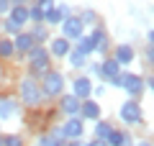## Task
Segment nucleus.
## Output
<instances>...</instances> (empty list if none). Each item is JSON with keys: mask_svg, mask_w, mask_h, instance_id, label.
I'll list each match as a JSON object with an SVG mask.
<instances>
[{"mask_svg": "<svg viewBox=\"0 0 154 146\" xmlns=\"http://www.w3.org/2000/svg\"><path fill=\"white\" fill-rule=\"evenodd\" d=\"M110 131H113V126L108 123V120H98V126H95V138L98 141H105L110 136Z\"/></svg>", "mask_w": 154, "mask_h": 146, "instance_id": "nucleus-20", "label": "nucleus"}, {"mask_svg": "<svg viewBox=\"0 0 154 146\" xmlns=\"http://www.w3.org/2000/svg\"><path fill=\"white\" fill-rule=\"evenodd\" d=\"M36 5H38V11L44 13V16H46L49 11H54V8H57V5H54V0H38Z\"/></svg>", "mask_w": 154, "mask_h": 146, "instance_id": "nucleus-27", "label": "nucleus"}, {"mask_svg": "<svg viewBox=\"0 0 154 146\" xmlns=\"http://www.w3.org/2000/svg\"><path fill=\"white\" fill-rule=\"evenodd\" d=\"M11 5H26V0H11Z\"/></svg>", "mask_w": 154, "mask_h": 146, "instance_id": "nucleus-37", "label": "nucleus"}, {"mask_svg": "<svg viewBox=\"0 0 154 146\" xmlns=\"http://www.w3.org/2000/svg\"><path fill=\"white\" fill-rule=\"evenodd\" d=\"M49 56H57V59H64L67 54L72 51V41H67L64 36H57V38H51L49 41Z\"/></svg>", "mask_w": 154, "mask_h": 146, "instance_id": "nucleus-8", "label": "nucleus"}, {"mask_svg": "<svg viewBox=\"0 0 154 146\" xmlns=\"http://www.w3.org/2000/svg\"><path fill=\"white\" fill-rule=\"evenodd\" d=\"M152 59H154V54H152V46H146V62L152 64Z\"/></svg>", "mask_w": 154, "mask_h": 146, "instance_id": "nucleus-36", "label": "nucleus"}, {"mask_svg": "<svg viewBox=\"0 0 154 146\" xmlns=\"http://www.w3.org/2000/svg\"><path fill=\"white\" fill-rule=\"evenodd\" d=\"M88 36L93 38V44H95V51H100V54H105V51H108L110 41H108V33H105L103 28H93V31H90Z\"/></svg>", "mask_w": 154, "mask_h": 146, "instance_id": "nucleus-15", "label": "nucleus"}, {"mask_svg": "<svg viewBox=\"0 0 154 146\" xmlns=\"http://www.w3.org/2000/svg\"><path fill=\"white\" fill-rule=\"evenodd\" d=\"M110 85L126 90L128 95H131V100H136L139 95H144V77L134 75V72H118V77H113Z\"/></svg>", "mask_w": 154, "mask_h": 146, "instance_id": "nucleus-3", "label": "nucleus"}, {"mask_svg": "<svg viewBox=\"0 0 154 146\" xmlns=\"http://www.w3.org/2000/svg\"><path fill=\"white\" fill-rule=\"evenodd\" d=\"M28 21H33V23H44V13L38 11V5L28 8Z\"/></svg>", "mask_w": 154, "mask_h": 146, "instance_id": "nucleus-26", "label": "nucleus"}, {"mask_svg": "<svg viewBox=\"0 0 154 146\" xmlns=\"http://www.w3.org/2000/svg\"><path fill=\"white\" fill-rule=\"evenodd\" d=\"M31 38L38 44V46H41L44 41H49V26H44V23H36V26H33V31H31Z\"/></svg>", "mask_w": 154, "mask_h": 146, "instance_id": "nucleus-18", "label": "nucleus"}, {"mask_svg": "<svg viewBox=\"0 0 154 146\" xmlns=\"http://www.w3.org/2000/svg\"><path fill=\"white\" fill-rule=\"evenodd\" d=\"M59 26H62V36H64L67 41H77L80 36H85V26H82V21H80L77 16L64 18Z\"/></svg>", "mask_w": 154, "mask_h": 146, "instance_id": "nucleus-6", "label": "nucleus"}, {"mask_svg": "<svg viewBox=\"0 0 154 146\" xmlns=\"http://www.w3.org/2000/svg\"><path fill=\"white\" fill-rule=\"evenodd\" d=\"M77 51H82V54L85 56H90V54H93V51H95V44H93V38H90V36H80V38H77Z\"/></svg>", "mask_w": 154, "mask_h": 146, "instance_id": "nucleus-19", "label": "nucleus"}, {"mask_svg": "<svg viewBox=\"0 0 154 146\" xmlns=\"http://www.w3.org/2000/svg\"><path fill=\"white\" fill-rule=\"evenodd\" d=\"M0 28H3V31H5V33H11V36H16V33H21V31H23V28L18 26V23H13L11 18H5V21H3V26H0Z\"/></svg>", "mask_w": 154, "mask_h": 146, "instance_id": "nucleus-24", "label": "nucleus"}, {"mask_svg": "<svg viewBox=\"0 0 154 146\" xmlns=\"http://www.w3.org/2000/svg\"><path fill=\"white\" fill-rule=\"evenodd\" d=\"M59 128H62L64 141H80L85 136V120L80 118V115H75V118H67Z\"/></svg>", "mask_w": 154, "mask_h": 146, "instance_id": "nucleus-5", "label": "nucleus"}, {"mask_svg": "<svg viewBox=\"0 0 154 146\" xmlns=\"http://www.w3.org/2000/svg\"><path fill=\"white\" fill-rule=\"evenodd\" d=\"M38 146H62L59 141H54L49 133H44V136H38Z\"/></svg>", "mask_w": 154, "mask_h": 146, "instance_id": "nucleus-28", "label": "nucleus"}, {"mask_svg": "<svg viewBox=\"0 0 154 146\" xmlns=\"http://www.w3.org/2000/svg\"><path fill=\"white\" fill-rule=\"evenodd\" d=\"M95 11H82V16H80V21H82V26H88V23H95Z\"/></svg>", "mask_w": 154, "mask_h": 146, "instance_id": "nucleus-29", "label": "nucleus"}, {"mask_svg": "<svg viewBox=\"0 0 154 146\" xmlns=\"http://www.w3.org/2000/svg\"><path fill=\"white\" fill-rule=\"evenodd\" d=\"M0 26H3V21H0Z\"/></svg>", "mask_w": 154, "mask_h": 146, "instance_id": "nucleus-39", "label": "nucleus"}, {"mask_svg": "<svg viewBox=\"0 0 154 146\" xmlns=\"http://www.w3.org/2000/svg\"><path fill=\"white\" fill-rule=\"evenodd\" d=\"M136 146H152V141H139Z\"/></svg>", "mask_w": 154, "mask_h": 146, "instance_id": "nucleus-38", "label": "nucleus"}, {"mask_svg": "<svg viewBox=\"0 0 154 146\" xmlns=\"http://www.w3.org/2000/svg\"><path fill=\"white\" fill-rule=\"evenodd\" d=\"M118 118H121L126 126H139L141 118H144V110H141V105H139V100H126V103H121Z\"/></svg>", "mask_w": 154, "mask_h": 146, "instance_id": "nucleus-4", "label": "nucleus"}, {"mask_svg": "<svg viewBox=\"0 0 154 146\" xmlns=\"http://www.w3.org/2000/svg\"><path fill=\"white\" fill-rule=\"evenodd\" d=\"M67 62H69L72 69H82V67H88V56H85L82 51H77V49H72L69 54H67Z\"/></svg>", "mask_w": 154, "mask_h": 146, "instance_id": "nucleus-17", "label": "nucleus"}, {"mask_svg": "<svg viewBox=\"0 0 154 146\" xmlns=\"http://www.w3.org/2000/svg\"><path fill=\"white\" fill-rule=\"evenodd\" d=\"M134 56H136V54H134L131 44H118V46H116V56H113V59H116V64H118V67H121V64H123V67L131 64Z\"/></svg>", "mask_w": 154, "mask_h": 146, "instance_id": "nucleus-14", "label": "nucleus"}, {"mask_svg": "<svg viewBox=\"0 0 154 146\" xmlns=\"http://www.w3.org/2000/svg\"><path fill=\"white\" fill-rule=\"evenodd\" d=\"M105 144H108V146H123V131L113 128V131H110V136L105 138Z\"/></svg>", "mask_w": 154, "mask_h": 146, "instance_id": "nucleus-23", "label": "nucleus"}, {"mask_svg": "<svg viewBox=\"0 0 154 146\" xmlns=\"http://www.w3.org/2000/svg\"><path fill=\"white\" fill-rule=\"evenodd\" d=\"M0 146H23V136H21V133L0 136Z\"/></svg>", "mask_w": 154, "mask_h": 146, "instance_id": "nucleus-21", "label": "nucleus"}, {"mask_svg": "<svg viewBox=\"0 0 154 146\" xmlns=\"http://www.w3.org/2000/svg\"><path fill=\"white\" fill-rule=\"evenodd\" d=\"M11 11V0H0V16H8Z\"/></svg>", "mask_w": 154, "mask_h": 146, "instance_id": "nucleus-31", "label": "nucleus"}, {"mask_svg": "<svg viewBox=\"0 0 154 146\" xmlns=\"http://www.w3.org/2000/svg\"><path fill=\"white\" fill-rule=\"evenodd\" d=\"M59 23H62V16L57 13V8H54V11H49V13L44 16V26H59Z\"/></svg>", "mask_w": 154, "mask_h": 146, "instance_id": "nucleus-25", "label": "nucleus"}, {"mask_svg": "<svg viewBox=\"0 0 154 146\" xmlns=\"http://www.w3.org/2000/svg\"><path fill=\"white\" fill-rule=\"evenodd\" d=\"M59 110L67 115V118H75V115H80V100H77L75 95H59Z\"/></svg>", "mask_w": 154, "mask_h": 146, "instance_id": "nucleus-10", "label": "nucleus"}, {"mask_svg": "<svg viewBox=\"0 0 154 146\" xmlns=\"http://www.w3.org/2000/svg\"><path fill=\"white\" fill-rule=\"evenodd\" d=\"M152 44H154V31L149 28V31H146V46H152Z\"/></svg>", "mask_w": 154, "mask_h": 146, "instance_id": "nucleus-32", "label": "nucleus"}, {"mask_svg": "<svg viewBox=\"0 0 154 146\" xmlns=\"http://www.w3.org/2000/svg\"><path fill=\"white\" fill-rule=\"evenodd\" d=\"M118 72H121V67L116 64V59H105V62H100V64H98V69H95V75H98L100 80L110 82L113 77H118Z\"/></svg>", "mask_w": 154, "mask_h": 146, "instance_id": "nucleus-11", "label": "nucleus"}, {"mask_svg": "<svg viewBox=\"0 0 154 146\" xmlns=\"http://www.w3.org/2000/svg\"><path fill=\"white\" fill-rule=\"evenodd\" d=\"M57 13H59V16H62V21H64V18H69V16H72V8L62 3V5H57Z\"/></svg>", "mask_w": 154, "mask_h": 146, "instance_id": "nucleus-30", "label": "nucleus"}, {"mask_svg": "<svg viewBox=\"0 0 154 146\" xmlns=\"http://www.w3.org/2000/svg\"><path fill=\"white\" fill-rule=\"evenodd\" d=\"M8 18L23 28V23H28V8H26V5H11V11H8Z\"/></svg>", "mask_w": 154, "mask_h": 146, "instance_id": "nucleus-16", "label": "nucleus"}, {"mask_svg": "<svg viewBox=\"0 0 154 146\" xmlns=\"http://www.w3.org/2000/svg\"><path fill=\"white\" fill-rule=\"evenodd\" d=\"M80 118L82 120H98L100 118V105L95 103V100H82L80 103Z\"/></svg>", "mask_w": 154, "mask_h": 146, "instance_id": "nucleus-13", "label": "nucleus"}, {"mask_svg": "<svg viewBox=\"0 0 154 146\" xmlns=\"http://www.w3.org/2000/svg\"><path fill=\"white\" fill-rule=\"evenodd\" d=\"M13 54H16L13 51V41L11 38H0V59H11Z\"/></svg>", "mask_w": 154, "mask_h": 146, "instance_id": "nucleus-22", "label": "nucleus"}, {"mask_svg": "<svg viewBox=\"0 0 154 146\" xmlns=\"http://www.w3.org/2000/svg\"><path fill=\"white\" fill-rule=\"evenodd\" d=\"M18 95H21V103L28 105V108H38L44 95H41V87H38V80L33 77H23L18 82Z\"/></svg>", "mask_w": 154, "mask_h": 146, "instance_id": "nucleus-2", "label": "nucleus"}, {"mask_svg": "<svg viewBox=\"0 0 154 146\" xmlns=\"http://www.w3.org/2000/svg\"><path fill=\"white\" fill-rule=\"evenodd\" d=\"M13 41V51H18V54H28L33 46H36V41L31 38V33L28 31H21V33H16V36L11 38Z\"/></svg>", "mask_w": 154, "mask_h": 146, "instance_id": "nucleus-9", "label": "nucleus"}, {"mask_svg": "<svg viewBox=\"0 0 154 146\" xmlns=\"http://www.w3.org/2000/svg\"><path fill=\"white\" fill-rule=\"evenodd\" d=\"M72 95L82 103V100H88L90 95H93V82H90V77H75V82H72Z\"/></svg>", "mask_w": 154, "mask_h": 146, "instance_id": "nucleus-7", "label": "nucleus"}, {"mask_svg": "<svg viewBox=\"0 0 154 146\" xmlns=\"http://www.w3.org/2000/svg\"><path fill=\"white\" fill-rule=\"evenodd\" d=\"M62 146H82V141H64Z\"/></svg>", "mask_w": 154, "mask_h": 146, "instance_id": "nucleus-35", "label": "nucleus"}, {"mask_svg": "<svg viewBox=\"0 0 154 146\" xmlns=\"http://www.w3.org/2000/svg\"><path fill=\"white\" fill-rule=\"evenodd\" d=\"M64 85H67V77H64V72H59V69H49L44 77H41V82H38L44 97H59V95H64Z\"/></svg>", "mask_w": 154, "mask_h": 146, "instance_id": "nucleus-1", "label": "nucleus"}, {"mask_svg": "<svg viewBox=\"0 0 154 146\" xmlns=\"http://www.w3.org/2000/svg\"><path fill=\"white\" fill-rule=\"evenodd\" d=\"M93 95H98V97L105 95V87H93Z\"/></svg>", "mask_w": 154, "mask_h": 146, "instance_id": "nucleus-34", "label": "nucleus"}, {"mask_svg": "<svg viewBox=\"0 0 154 146\" xmlns=\"http://www.w3.org/2000/svg\"><path fill=\"white\" fill-rule=\"evenodd\" d=\"M18 100L16 97H0V120H8V118H16L18 115Z\"/></svg>", "mask_w": 154, "mask_h": 146, "instance_id": "nucleus-12", "label": "nucleus"}, {"mask_svg": "<svg viewBox=\"0 0 154 146\" xmlns=\"http://www.w3.org/2000/svg\"><path fill=\"white\" fill-rule=\"evenodd\" d=\"M82 146H108V144H105V141H98V138H93L90 144H82Z\"/></svg>", "mask_w": 154, "mask_h": 146, "instance_id": "nucleus-33", "label": "nucleus"}]
</instances>
